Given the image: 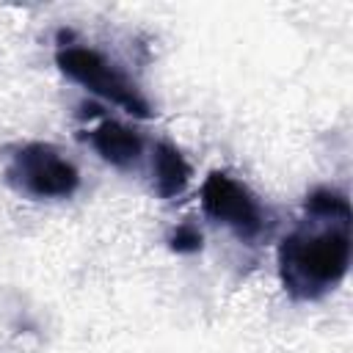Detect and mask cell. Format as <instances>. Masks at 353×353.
<instances>
[{"label": "cell", "instance_id": "7", "mask_svg": "<svg viewBox=\"0 0 353 353\" xmlns=\"http://www.w3.org/2000/svg\"><path fill=\"white\" fill-rule=\"evenodd\" d=\"M303 207L317 221H350V201L334 188H314L306 196Z\"/></svg>", "mask_w": 353, "mask_h": 353}, {"label": "cell", "instance_id": "6", "mask_svg": "<svg viewBox=\"0 0 353 353\" xmlns=\"http://www.w3.org/2000/svg\"><path fill=\"white\" fill-rule=\"evenodd\" d=\"M152 174H154L157 196L160 199H174L190 182V163L185 160V154L174 143L160 141L152 152Z\"/></svg>", "mask_w": 353, "mask_h": 353}, {"label": "cell", "instance_id": "4", "mask_svg": "<svg viewBox=\"0 0 353 353\" xmlns=\"http://www.w3.org/2000/svg\"><path fill=\"white\" fill-rule=\"evenodd\" d=\"M201 207L210 218L226 223L243 240H254L265 226V212L254 193L223 171H212L204 179Z\"/></svg>", "mask_w": 353, "mask_h": 353}, {"label": "cell", "instance_id": "3", "mask_svg": "<svg viewBox=\"0 0 353 353\" xmlns=\"http://www.w3.org/2000/svg\"><path fill=\"white\" fill-rule=\"evenodd\" d=\"M6 179L33 199H69L80 188L77 168L50 143H25L14 152Z\"/></svg>", "mask_w": 353, "mask_h": 353}, {"label": "cell", "instance_id": "1", "mask_svg": "<svg viewBox=\"0 0 353 353\" xmlns=\"http://www.w3.org/2000/svg\"><path fill=\"white\" fill-rule=\"evenodd\" d=\"M350 268V221L298 229L279 245V276L290 295L314 301L334 290Z\"/></svg>", "mask_w": 353, "mask_h": 353}, {"label": "cell", "instance_id": "8", "mask_svg": "<svg viewBox=\"0 0 353 353\" xmlns=\"http://www.w3.org/2000/svg\"><path fill=\"white\" fill-rule=\"evenodd\" d=\"M201 232L193 226V223H182V226H176L174 232H171V237H168V245H171V251H176V254H193V251H199L201 248Z\"/></svg>", "mask_w": 353, "mask_h": 353}, {"label": "cell", "instance_id": "2", "mask_svg": "<svg viewBox=\"0 0 353 353\" xmlns=\"http://www.w3.org/2000/svg\"><path fill=\"white\" fill-rule=\"evenodd\" d=\"M55 63L69 80L85 85L91 94L124 108L127 113H132L138 119L152 116V105L141 94V88L121 69H116L105 55H99L97 50H91V47H61L55 52Z\"/></svg>", "mask_w": 353, "mask_h": 353}, {"label": "cell", "instance_id": "5", "mask_svg": "<svg viewBox=\"0 0 353 353\" xmlns=\"http://www.w3.org/2000/svg\"><path fill=\"white\" fill-rule=\"evenodd\" d=\"M91 143L97 149V154L110 163V165H132L138 157H141V149H143V141L135 130H130L127 124H119V121H110L105 119L94 132H91Z\"/></svg>", "mask_w": 353, "mask_h": 353}]
</instances>
